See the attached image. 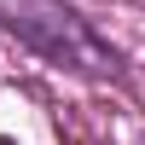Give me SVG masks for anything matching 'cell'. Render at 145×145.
<instances>
[{"instance_id":"obj_1","label":"cell","mask_w":145,"mask_h":145,"mask_svg":"<svg viewBox=\"0 0 145 145\" xmlns=\"http://www.w3.org/2000/svg\"><path fill=\"white\" fill-rule=\"evenodd\" d=\"M0 29H12L23 46L52 58L58 70H81V76H116L122 70L116 46L64 0H0Z\"/></svg>"}]
</instances>
